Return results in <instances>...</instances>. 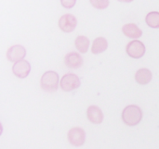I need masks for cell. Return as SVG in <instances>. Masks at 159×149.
<instances>
[{
	"mask_svg": "<svg viewBox=\"0 0 159 149\" xmlns=\"http://www.w3.org/2000/svg\"><path fill=\"white\" fill-rule=\"evenodd\" d=\"M145 21L147 25L151 28H159V12L152 11L149 12L145 17Z\"/></svg>",
	"mask_w": 159,
	"mask_h": 149,
	"instance_id": "obj_15",
	"label": "cell"
},
{
	"mask_svg": "<svg viewBox=\"0 0 159 149\" xmlns=\"http://www.w3.org/2000/svg\"><path fill=\"white\" fill-rule=\"evenodd\" d=\"M152 78H153V74H152L151 70L146 68L140 69L135 73V81L139 84H142V85L149 83L151 82Z\"/></svg>",
	"mask_w": 159,
	"mask_h": 149,
	"instance_id": "obj_12",
	"label": "cell"
},
{
	"mask_svg": "<svg viewBox=\"0 0 159 149\" xmlns=\"http://www.w3.org/2000/svg\"><path fill=\"white\" fill-rule=\"evenodd\" d=\"M61 5H62L64 7H67V8L73 7V6L75 5V0H71V1H65V0H62V1H61Z\"/></svg>",
	"mask_w": 159,
	"mask_h": 149,
	"instance_id": "obj_17",
	"label": "cell"
},
{
	"mask_svg": "<svg viewBox=\"0 0 159 149\" xmlns=\"http://www.w3.org/2000/svg\"><path fill=\"white\" fill-rule=\"evenodd\" d=\"M87 116L89 121L94 124H100L103 121V113L102 109L97 106H89L87 110Z\"/></svg>",
	"mask_w": 159,
	"mask_h": 149,
	"instance_id": "obj_10",
	"label": "cell"
},
{
	"mask_svg": "<svg viewBox=\"0 0 159 149\" xmlns=\"http://www.w3.org/2000/svg\"><path fill=\"white\" fill-rule=\"evenodd\" d=\"M26 56V50L24 46L20 45H15L10 46L7 51V57L11 62H18L20 60H23V58Z\"/></svg>",
	"mask_w": 159,
	"mask_h": 149,
	"instance_id": "obj_7",
	"label": "cell"
},
{
	"mask_svg": "<svg viewBox=\"0 0 159 149\" xmlns=\"http://www.w3.org/2000/svg\"><path fill=\"white\" fill-rule=\"evenodd\" d=\"M80 79L78 78L77 75L74 73H67L62 76L61 82H60V86L61 88L65 91V92H71L75 89H77L80 86Z\"/></svg>",
	"mask_w": 159,
	"mask_h": 149,
	"instance_id": "obj_3",
	"label": "cell"
},
{
	"mask_svg": "<svg viewBox=\"0 0 159 149\" xmlns=\"http://www.w3.org/2000/svg\"><path fill=\"white\" fill-rule=\"evenodd\" d=\"M64 64L69 69H79L83 65V58L76 52H70L64 57Z\"/></svg>",
	"mask_w": 159,
	"mask_h": 149,
	"instance_id": "obj_9",
	"label": "cell"
},
{
	"mask_svg": "<svg viewBox=\"0 0 159 149\" xmlns=\"http://www.w3.org/2000/svg\"><path fill=\"white\" fill-rule=\"evenodd\" d=\"M90 3H91V5H92L94 7L99 8V9H104V8L107 7L108 5H109V1H108V0H97V1L91 0Z\"/></svg>",
	"mask_w": 159,
	"mask_h": 149,
	"instance_id": "obj_16",
	"label": "cell"
},
{
	"mask_svg": "<svg viewBox=\"0 0 159 149\" xmlns=\"http://www.w3.org/2000/svg\"><path fill=\"white\" fill-rule=\"evenodd\" d=\"M67 136L69 143L75 147H81L86 141V133L80 127L71 128L67 134Z\"/></svg>",
	"mask_w": 159,
	"mask_h": 149,
	"instance_id": "obj_4",
	"label": "cell"
},
{
	"mask_svg": "<svg viewBox=\"0 0 159 149\" xmlns=\"http://www.w3.org/2000/svg\"><path fill=\"white\" fill-rule=\"evenodd\" d=\"M12 71H13V74L18 78H20V79L26 78L31 71V65L28 61L24 59L18 61L13 64Z\"/></svg>",
	"mask_w": 159,
	"mask_h": 149,
	"instance_id": "obj_8",
	"label": "cell"
},
{
	"mask_svg": "<svg viewBox=\"0 0 159 149\" xmlns=\"http://www.w3.org/2000/svg\"><path fill=\"white\" fill-rule=\"evenodd\" d=\"M77 24L76 18L73 14H64L59 19V27L64 32H73Z\"/></svg>",
	"mask_w": 159,
	"mask_h": 149,
	"instance_id": "obj_6",
	"label": "cell"
},
{
	"mask_svg": "<svg viewBox=\"0 0 159 149\" xmlns=\"http://www.w3.org/2000/svg\"><path fill=\"white\" fill-rule=\"evenodd\" d=\"M122 32L127 37H129L132 39H138L143 34V31L134 23L125 24L122 27Z\"/></svg>",
	"mask_w": 159,
	"mask_h": 149,
	"instance_id": "obj_11",
	"label": "cell"
},
{
	"mask_svg": "<svg viewBox=\"0 0 159 149\" xmlns=\"http://www.w3.org/2000/svg\"><path fill=\"white\" fill-rule=\"evenodd\" d=\"M75 45L76 47V49L82 53L85 54L88 52L89 50V39L87 36L84 35H79L76 37L75 41Z\"/></svg>",
	"mask_w": 159,
	"mask_h": 149,
	"instance_id": "obj_14",
	"label": "cell"
},
{
	"mask_svg": "<svg viewBox=\"0 0 159 149\" xmlns=\"http://www.w3.org/2000/svg\"><path fill=\"white\" fill-rule=\"evenodd\" d=\"M41 88L47 92H55L59 87V75L56 71H46L40 80Z\"/></svg>",
	"mask_w": 159,
	"mask_h": 149,
	"instance_id": "obj_2",
	"label": "cell"
},
{
	"mask_svg": "<svg viewBox=\"0 0 159 149\" xmlns=\"http://www.w3.org/2000/svg\"><path fill=\"white\" fill-rule=\"evenodd\" d=\"M143 119V111L136 105L127 106L122 112V121L128 126H135L141 122Z\"/></svg>",
	"mask_w": 159,
	"mask_h": 149,
	"instance_id": "obj_1",
	"label": "cell"
},
{
	"mask_svg": "<svg viewBox=\"0 0 159 149\" xmlns=\"http://www.w3.org/2000/svg\"><path fill=\"white\" fill-rule=\"evenodd\" d=\"M126 51L130 57L141 58L145 54V46L143 42L139 40H133L127 45Z\"/></svg>",
	"mask_w": 159,
	"mask_h": 149,
	"instance_id": "obj_5",
	"label": "cell"
},
{
	"mask_svg": "<svg viewBox=\"0 0 159 149\" xmlns=\"http://www.w3.org/2000/svg\"><path fill=\"white\" fill-rule=\"evenodd\" d=\"M108 47V43L107 40L104 37H97L92 44L91 46V52L95 55L101 54L104 52Z\"/></svg>",
	"mask_w": 159,
	"mask_h": 149,
	"instance_id": "obj_13",
	"label": "cell"
}]
</instances>
